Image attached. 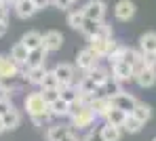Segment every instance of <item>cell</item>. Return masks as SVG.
Returning <instances> with one entry per match:
<instances>
[{"label":"cell","instance_id":"1","mask_svg":"<svg viewBox=\"0 0 156 141\" xmlns=\"http://www.w3.org/2000/svg\"><path fill=\"white\" fill-rule=\"evenodd\" d=\"M23 108L27 110V116L34 118V116H40V114H51L49 112V103L42 99L40 91L38 93H30L26 99H23Z\"/></svg>","mask_w":156,"mask_h":141},{"label":"cell","instance_id":"2","mask_svg":"<svg viewBox=\"0 0 156 141\" xmlns=\"http://www.w3.org/2000/svg\"><path fill=\"white\" fill-rule=\"evenodd\" d=\"M53 72H55V76H57V80H59V91H61L63 86H74L76 84V67H74L72 63H57V65L53 67Z\"/></svg>","mask_w":156,"mask_h":141},{"label":"cell","instance_id":"3","mask_svg":"<svg viewBox=\"0 0 156 141\" xmlns=\"http://www.w3.org/2000/svg\"><path fill=\"white\" fill-rule=\"evenodd\" d=\"M70 118H72V129L84 131V129H89V126L97 120V114L93 112L91 105H82V108H80L74 116H70Z\"/></svg>","mask_w":156,"mask_h":141},{"label":"cell","instance_id":"4","mask_svg":"<svg viewBox=\"0 0 156 141\" xmlns=\"http://www.w3.org/2000/svg\"><path fill=\"white\" fill-rule=\"evenodd\" d=\"M21 67L17 61H13L11 57L0 55V82L6 80V82H13L17 76H21Z\"/></svg>","mask_w":156,"mask_h":141},{"label":"cell","instance_id":"5","mask_svg":"<svg viewBox=\"0 0 156 141\" xmlns=\"http://www.w3.org/2000/svg\"><path fill=\"white\" fill-rule=\"evenodd\" d=\"M99 59H101V57H99L93 49H91V46H89V49L80 51V53L76 55V67H78V70H82V72L87 74V72H91L93 67H97V65H99Z\"/></svg>","mask_w":156,"mask_h":141},{"label":"cell","instance_id":"6","mask_svg":"<svg viewBox=\"0 0 156 141\" xmlns=\"http://www.w3.org/2000/svg\"><path fill=\"white\" fill-rule=\"evenodd\" d=\"M82 13L87 19H95V21H104L105 17V2L104 0H89L82 6Z\"/></svg>","mask_w":156,"mask_h":141},{"label":"cell","instance_id":"7","mask_svg":"<svg viewBox=\"0 0 156 141\" xmlns=\"http://www.w3.org/2000/svg\"><path fill=\"white\" fill-rule=\"evenodd\" d=\"M112 103H114V108H118V110H122V112L131 114L133 110H135V105L139 103L133 95H129V93H125V91H120L116 97H112Z\"/></svg>","mask_w":156,"mask_h":141},{"label":"cell","instance_id":"8","mask_svg":"<svg viewBox=\"0 0 156 141\" xmlns=\"http://www.w3.org/2000/svg\"><path fill=\"white\" fill-rule=\"evenodd\" d=\"M112 78L118 80V82H127L133 78V67L127 61H118V63H112Z\"/></svg>","mask_w":156,"mask_h":141},{"label":"cell","instance_id":"9","mask_svg":"<svg viewBox=\"0 0 156 141\" xmlns=\"http://www.w3.org/2000/svg\"><path fill=\"white\" fill-rule=\"evenodd\" d=\"M91 108H93V112L97 114V118H105V116H108V112L114 108V103H112V97L97 95V97L91 101Z\"/></svg>","mask_w":156,"mask_h":141},{"label":"cell","instance_id":"10","mask_svg":"<svg viewBox=\"0 0 156 141\" xmlns=\"http://www.w3.org/2000/svg\"><path fill=\"white\" fill-rule=\"evenodd\" d=\"M61 44H63V36H61V32H57V29H51V32H47V34L42 36V46H44L49 53L59 51Z\"/></svg>","mask_w":156,"mask_h":141},{"label":"cell","instance_id":"11","mask_svg":"<svg viewBox=\"0 0 156 141\" xmlns=\"http://www.w3.org/2000/svg\"><path fill=\"white\" fill-rule=\"evenodd\" d=\"M114 15L120 21H129V19H133V15H135V4L131 0H118L116 6H114Z\"/></svg>","mask_w":156,"mask_h":141},{"label":"cell","instance_id":"12","mask_svg":"<svg viewBox=\"0 0 156 141\" xmlns=\"http://www.w3.org/2000/svg\"><path fill=\"white\" fill-rule=\"evenodd\" d=\"M47 55H49V51L44 49V46H38V49H32L30 53H27V61H26V67H38V65H44L47 63Z\"/></svg>","mask_w":156,"mask_h":141},{"label":"cell","instance_id":"13","mask_svg":"<svg viewBox=\"0 0 156 141\" xmlns=\"http://www.w3.org/2000/svg\"><path fill=\"white\" fill-rule=\"evenodd\" d=\"M13 9H15V15H17L19 19H30V17H34V15L38 13L34 0H19Z\"/></svg>","mask_w":156,"mask_h":141},{"label":"cell","instance_id":"14","mask_svg":"<svg viewBox=\"0 0 156 141\" xmlns=\"http://www.w3.org/2000/svg\"><path fill=\"white\" fill-rule=\"evenodd\" d=\"M135 82L141 86V88H150L156 84V67H144L137 76H135Z\"/></svg>","mask_w":156,"mask_h":141},{"label":"cell","instance_id":"15","mask_svg":"<svg viewBox=\"0 0 156 141\" xmlns=\"http://www.w3.org/2000/svg\"><path fill=\"white\" fill-rule=\"evenodd\" d=\"M44 74H47V67L44 65H38V67H30L26 74L21 76L23 80H27L30 84H34V86H40L42 84V78H44Z\"/></svg>","mask_w":156,"mask_h":141},{"label":"cell","instance_id":"16","mask_svg":"<svg viewBox=\"0 0 156 141\" xmlns=\"http://www.w3.org/2000/svg\"><path fill=\"white\" fill-rule=\"evenodd\" d=\"M68 133H72V124L66 126V124H51L49 131H47V141H61Z\"/></svg>","mask_w":156,"mask_h":141},{"label":"cell","instance_id":"17","mask_svg":"<svg viewBox=\"0 0 156 141\" xmlns=\"http://www.w3.org/2000/svg\"><path fill=\"white\" fill-rule=\"evenodd\" d=\"M99 135H101V139H104V141H120V137H122V129L105 122L104 126L99 129Z\"/></svg>","mask_w":156,"mask_h":141},{"label":"cell","instance_id":"18","mask_svg":"<svg viewBox=\"0 0 156 141\" xmlns=\"http://www.w3.org/2000/svg\"><path fill=\"white\" fill-rule=\"evenodd\" d=\"M2 122H4V129L6 131H15L19 124H21V114H19V110H9V112L2 116Z\"/></svg>","mask_w":156,"mask_h":141},{"label":"cell","instance_id":"19","mask_svg":"<svg viewBox=\"0 0 156 141\" xmlns=\"http://www.w3.org/2000/svg\"><path fill=\"white\" fill-rule=\"evenodd\" d=\"M49 112H51V116H55V118H63V116L70 114V103L59 97V99H55L53 103H49Z\"/></svg>","mask_w":156,"mask_h":141},{"label":"cell","instance_id":"20","mask_svg":"<svg viewBox=\"0 0 156 141\" xmlns=\"http://www.w3.org/2000/svg\"><path fill=\"white\" fill-rule=\"evenodd\" d=\"M139 51L141 53H156V32H148L139 38Z\"/></svg>","mask_w":156,"mask_h":141},{"label":"cell","instance_id":"21","mask_svg":"<svg viewBox=\"0 0 156 141\" xmlns=\"http://www.w3.org/2000/svg\"><path fill=\"white\" fill-rule=\"evenodd\" d=\"M27 53H30V51H27V46L21 42V40H19V42H17V44L11 49V59H13V61H17L19 65H26Z\"/></svg>","mask_w":156,"mask_h":141},{"label":"cell","instance_id":"22","mask_svg":"<svg viewBox=\"0 0 156 141\" xmlns=\"http://www.w3.org/2000/svg\"><path fill=\"white\" fill-rule=\"evenodd\" d=\"M87 74L91 76V80H93L97 86H104L105 82L112 78V76H110V72H108L105 67H99V65H97V67H93V70H91V72H87Z\"/></svg>","mask_w":156,"mask_h":141},{"label":"cell","instance_id":"23","mask_svg":"<svg viewBox=\"0 0 156 141\" xmlns=\"http://www.w3.org/2000/svg\"><path fill=\"white\" fill-rule=\"evenodd\" d=\"M21 42L27 46V51H32V49H38V46H42V34L40 32H27L23 34V38H21Z\"/></svg>","mask_w":156,"mask_h":141},{"label":"cell","instance_id":"24","mask_svg":"<svg viewBox=\"0 0 156 141\" xmlns=\"http://www.w3.org/2000/svg\"><path fill=\"white\" fill-rule=\"evenodd\" d=\"M101 23L104 21H95V19H84L80 32L87 36V38H93V36H99V29H101Z\"/></svg>","mask_w":156,"mask_h":141},{"label":"cell","instance_id":"25","mask_svg":"<svg viewBox=\"0 0 156 141\" xmlns=\"http://www.w3.org/2000/svg\"><path fill=\"white\" fill-rule=\"evenodd\" d=\"M141 129H144V122H139L133 114H127V118H125V122H122V131L135 135V133H139Z\"/></svg>","mask_w":156,"mask_h":141},{"label":"cell","instance_id":"26","mask_svg":"<svg viewBox=\"0 0 156 141\" xmlns=\"http://www.w3.org/2000/svg\"><path fill=\"white\" fill-rule=\"evenodd\" d=\"M80 93H91V95H99L97 91H99V86L95 84L93 80H91V76L89 74H84L80 80H78V86H76Z\"/></svg>","mask_w":156,"mask_h":141},{"label":"cell","instance_id":"27","mask_svg":"<svg viewBox=\"0 0 156 141\" xmlns=\"http://www.w3.org/2000/svg\"><path fill=\"white\" fill-rule=\"evenodd\" d=\"M125 118H127V112H122V110H118V108H112L104 120L108 122V124H114V126H120V129H122Z\"/></svg>","mask_w":156,"mask_h":141},{"label":"cell","instance_id":"28","mask_svg":"<svg viewBox=\"0 0 156 141\" xmlns=\"http://www.w3.org/2000/svg\"><path fill=\"white\" fill-rule=\"evenodd\" d=\"M120 91H122L120 88V82L114 80V78H110L104 86H99V95H105V97H116Z\"/></svg>","mask_w":156,"mask_h":141},{"label":"cell","instance_id":"29","mask_svg":"<svg viewBox=\"0 0 156 141\" xmlns=\"http://www.w3.org/2000/svg\"><path fill=\"white\" fill-rule=\"evenodd\" d=\"M131 114H133L139 122H144V124H146V122L152 118V108H150V105H146V103H137V105H135V110H133Z\"/></svg>","mask_w":156,"mask_h":141},{"label":"cell","instance_id":"30","mask_svg":"<svg viewBox=\"0 0 156 141\" xmlns=\"http://www.w3.org/2000/svg\"><path fill=\"white\" fill-rule=\"evenodd\" d=\"M108 40L110 38H104V36H93V38H89V46L97 53L99 57H105V44H108Z\"/></svg>","mask_w":156,"mask_h":141},{"label":"cell","instance_id":"31","mask_svg":"<svg viewBox=\"0 0 156 141\" xmlns=\"http://www.w3.org/2000/svg\"><path fill=\"white\" fill-rule=\"evenodd\" d=\"M84 13H82V9H78V11H70L68 13V26L72 29H80L82 28V23H84Z\"/></svg>","mask_w":156,"mask_h":141},{"label":"cell","instance_id":"32","mask_svg":"<svg viewBox=\"0 0 156 141\" xmlns=\"http://www.w3.org/2000/svg\"><path fill=\"white\" fill-rule=\"evenodd\" d=\"M40 88H59V80H57V76H55V72H53V70H47V74H44V78H42Z\"/></svg>","mask_w":156,"mask_h":141},{"label":"cell","instance_id":"33","mask_svg":"<svg viewBox=\"0 0 156 141\" xmlns=\"http://www.w3.org/2000/svg\"><path fill=\"white\" fill-rule=\"evenodd\" d=\"M59 97H61L63 101L72 103V101H76V99H78V88H76V86H63V88L59 91Z\"/></svg>","mask_w":156,"mask_h":141},{"label":"cell","instance_id":"34","mask_svg":"<svg viewBox=\"0 0 156 141\" xmlns=\"http://www.w3.org/2000/svg\"><path fill=\"white\" fill-rule=\"evenodd\" d=\"M139 57H141V51H135V49H127V46H125V53H122V61H127V63H131V65H133V63H135V61H137Z\"/></svg>","mask_w":156,"mask_h":141},{"label":"cell","instance_id":"35","mask_svg":"<svg viewBox=\"0 0 156 141\" xmlns=\"http://www.w3.org/2000/svg\"><path fill=\"white\" fill-rule=\"evenodd\" d=\"M40 95H42V99L47 103H53L55 99H59V88H42Z\"/></svg>","mask_w":156,"mask_h":141},{"label":"cell","instance_id":"36","mask_svg":"<svg viewBox=\"0 0 156 141\" xmlns=\"http://www.w3.org/2000/svg\"><path fill=\"white\" fill-rule=\"evenodd\" d=\"M15 105H13V101H11V97H6V95H0V116H4V114L9 112V110H13Z\"/></svg>","mask_w":156,"mask_h":141},{"label":"cell","instance_id":"37","mask_svg":"<svg viewBox=\"0 0 156 141\" xmlns=\"http://www.w3.org/2000/svg\"><path fill=\"white\" fill-rule=\"evenodd\" d=\"M120 46H122V44H120L118 40H114V38H110V40H108V44H105V59H108V57L112 55V53H116V51H118Z\"/></svg>","mask_w":156,"mask_h":141},{"label":"cell","instance_id":"38","mask_svg":"<svg viewBox=\"0 0 156 141\" xmlns=\"http://www.w3.org/2000/svg\"><path fill=\"white\" fill-rule=\"evenodd\" d=\"M51 118H53L51 114H40V116H34V118H32V122H34L36 126H44Z\"/></svg>","mask_w":156,"mask_h":141},{"label":"cell","instance_id":"39","mask_svg":"<svg viewBox=\"0 0 156 141\" xmlns=\"http://www.w3.org/2000/svg\"><path fill=\"white\" fill-rule=\"evenodd\" d=\"M146 67H156V53H144Z\"/></svg>","mask_w":156,"mask_h":141},{"label":"cell","instance_id":"40","mask_svg":"<svg viewBox=\"0 0 156 141\" xmlns=\"http://www.w3.org/2000/svg\"><path fill=\"white\" fill-rule=\"evenodd\" d=\"M53 4H55L57 9H61V11H68V9L74 4V0H53Z\"/></svg>","mask_w":156,"mask_h":141},{"label":"cell","instance_id":"41","mask_svg":"<svg viewBox=\"0 0 156 141\" xmlns=\"http://www.w3.org/2000/svg\"><path fill=\"white\" fill-rule=\"evenodd\" d=\"M0 21H9V4L0 2Z\"/></svg>","mask_w":156,"mask_h":141},{"label":"cell","instance_id":"42","mask_svg":"<svg viewBox=\"0 0 156 141\" xmlns=\"http://www.w3.org/2000/svg\"><path fill=\"white\" fill-rule=\"evenodd\" d=\"M34 4H36L38 11H42V9H47L49 4H53V0H34Z\"/></svg>","mask_w":156,"mask_h":141},{"label":"cell","instance_id":"43","mask_svg":"<svg viewBox=\"0 0 156 141\" xmlns=\"http://www.w3.org/2000/svg\"><path fill=\"white\" fill-rule=\"evenodd\" d=\"M80 141H104V139H101V135H99V133H89L84 139H80Z\"/></svg>","mask_w":156,"mask_h":141},{"label":"cell","instance_id":"44","mask_svg":"<svg viewBox=\"0 0 156 141\" xmlns=\"http://www.w3.org/2000/svg\"><path fill=\"white\" fill-rule=\"evenodd\" d=\"M9 32V21H0V38Z\"/></svg>","mask_w":156,"mask_h":141},{"label":"cell","instance_id":"45","mask_svg":"<svg viewBox=\"0 0 156 141\" xmlns=\"http://www.w3.org/2000/svg\"><path fill=\"white\" fill-rule=\"evenodd\" d=\"M61 141H80V139H78V137L74 135V133H68V135H66V137H63Z\"/></svg>","mask_w":156,"mask_h":141},{"label":"cell","instance_id":"46","mask_svg":"<svg viewBox=\"0 0 156 141\" xmlns=\"http://www.w3.org/2000/svg\"><path fill=\"white\" fill-rule=\"evenodd\" d=\"M4 131H6V129H4V122H2V116H0V135H2Z\"/></svg>","mask_w":156,"mask_h":141},{"label":"cell","instance_id":"47","mask_svg":"<svg viewBox=\"0 0 156 141\" xmlns=\"http://www.w3.org/2000/svg\"><path fill=\"white\" fill-rule=\"evenodd\" d=\"M17 2H19V0H6V4H9V6H15Z\"/></svg>","mask_w":156,"mask_h":141},{"label":"cell","instance_id":"48","mask_svg":"<svg viewBox=\"0 0 156 141\" xmlns=\"http://www.w3.org/2000/svg\"><path fill=\"white\" fill-rule=\"evenodd\" d=\"M0 2H6V0H0Z\"/></svg>","mask_w":156,"mask_h":141},{"label":"cell","instance_id":"49","mask_svg":"<svg viewBox=\"0 0 156 141\" xmlns=\"http://www.w3.org/2000/svg\"><path fill=\"white\" fill-rule=\"evenodd\" d=\"M152 141H156V137H154V139H152Z\"/></svg>","mask_w":156,"mask_h":141},{"label":"cell","instance_id":"50","mask_svg":"<svg viewBox=\"0 0 156 141\" xmlns=\"http://www.w3.org/2000/svg\"><path fill=\"white\" fill-rule=\"evenodd\" d=\"M74 2H76V0H74Z\"/></svg>","mask_w":156,"mask_h":141}]
</instances>
